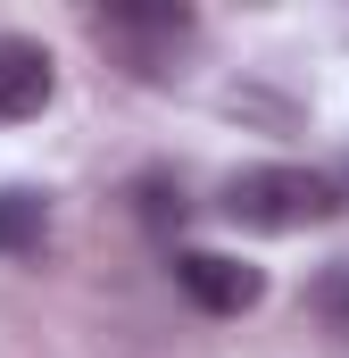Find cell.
<instances>
[{
  "instance_id": "6da1fadb",
  "label": "cell",
  "mask_w": 349,
  "mask_h": 358,
  "mask_svg": "<svg viewBox=\"0 0 349 358\" xmlns=\"http://www.w3.org/2000/svg\"><path fill=\"white\" fill-rule=\"evenodd\" d=\"M216 208L242 234H308V225H325L341 208V183L316 176V167H242L216 192Z\"/></svg>"
},
{
  "instance_id": "7a4b0ae2",
  "label": "cell",
  "mask_w": 349,
  "mask_h": 358,
  "mask_svg": "<svg viewBox=\"0 0 349 358\" xmlns=\"http://www.w3.org/2000/svg\"><path fill=\"white\" fill-rule=\"evenodd\" d=\"M174 283H183L208 317H242V308L266 300V275L242 267V259H225V250H174Z\"/></svg>"
},
{
  "instance_id": "3957f363",
  "label": "cell",
  "mask_w": 349,
  "mask_h": 358,
  "mask_svg": "<svg viewBox=\"0 0 349 358\" xmlns=\"http://www.w3.org/2000/svg\"><path fill=\"white\" fill-rule=\"evenodd\" d=\"M91 34H100V42H125V50H133V67H142V76H158V50L191 42V8H133V0H117V8H100V17H91Z\"/></svg>"
},
{
  "instance_id": "277c9868",
  "label": "cell",
  "mask_w": 349,
  "mask_h": 358,
  "mask_svg": "<svg viewBox=\"0 0 349 358\" xmlns=\"http://www.w3.org/2000/svg\"><path fill=\"white\" fill-rule=\"evenodd\" d=\"M50 92H59L50 50H42V42H25V34H0V125L42 117V108H50Z\"/></svg>"
},
{
  "instance_id": "5b68a950",
  "label": "cell",
  "mask_w": 349,
  "mask_h": 358,
  "mask_svg": "<svg viewBox=\"0 0 349 358\" xmlns=\"http://www.w3.org/2000/svg\"><path fill=\"white\" fill-rule=\"evenodd\" d=\"M50 242V200L42 192H0V259H25Z\"/></svg>"
},
{
  "instance_id": "8992f818",
  "label": "cell",
  "mask_w": 349,
  "mask_h": 358,
  "mask_svg": "<svg viewBox=\"0 0 349 358\" xmlns=\"http://www.w3.org/2000/svg\"><path fill=\"white\" fill-rule=\"evenodd\" d=\"M308 308L333 325V334H349V267H325L316 275V292H308Z\"/></svg>"
},
{
  "instance_id": "52a82bcc",
  "label": "cell",
  "mask_w": 349,
  "mask_h": 358,
  "mask_svg": "<svg viewBox=\"0 0 349 358\" xmlns=\"http://www.w3.org/2000/svg\"><path fill=\"white\" fill-rule=\"evenodd\" d=\"M333 183H349V167H341V176H333Z\"/></svg>"
}]
</instances>
